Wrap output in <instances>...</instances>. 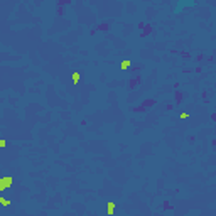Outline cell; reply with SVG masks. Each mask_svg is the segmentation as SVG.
Returning <instances> with one entry per match:
<instances>
[{"label": "cell", "mask_w": 216, "mask_h": 216, "mask_svg": "<svg viewBox=\"0 0 216 216\" xmlns=\"http://www.w3.org/2000/svg\"><path fill=\"white\" fill-rule=\"evenodd\" d=\"M187 5H194V2H193V0H189V2H182V0H181L179 5L176 7V12H181L184 7H187Z\"/></svg>", "instance_id": "obj_1"}]
</instances>
